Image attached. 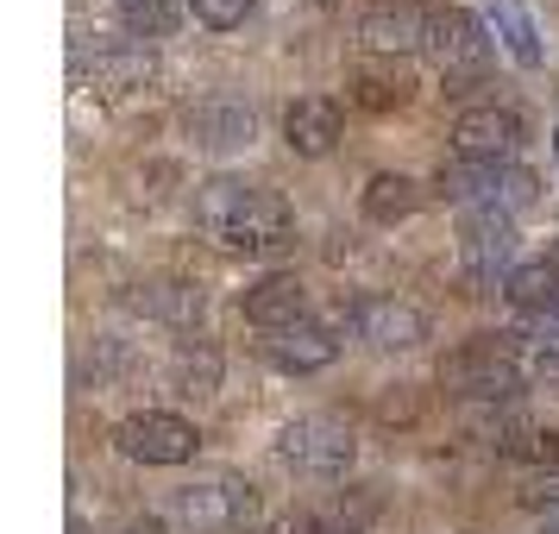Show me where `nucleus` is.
<instances>
[{
    "mask_svg": "<svg viewBox=\"0 0 559 534\" xmlns=\"http://www.w3.org/2000/svg\"><path fill=\"white\" fill-rule=\"evenodd\" d=\"M195 227L207 239H221L233 252L252 258H283L296 246V214L277 189H258L239 177H207L195 182Z\"/></svg>",
    "mask_w": 559,
    "mask_h": 534,
    "instance_id": "nucleus-1",
    "label": "nucleus"
},
{
    "mask_svg": "<svg viewBox=\"0 0 559 534\" xmlns=\"http://www.w3.org/2000/svg\"><path fill=\"white\" fill-rule=\"evenodd\" d=\"M440 383H447L465 408H509L522 396L515 346H509L503 333H478V340H465L459 353L440 358Z\"/></svg>",
    "mask_w": 559,
    "mask_h": 534,
    "instance_id": "nucleus-2",
    "label": "nucleus"
},
{
    "mask_svg": "<svg viewBox=\"0 0 559 534\" xmlns=\"http://www.w3.org/2000/svg\"><path fill=\"white\" fill-rule=\"evenodd\" d=\"M447 202L472 207V214H522V207H534V189L540 182L522 170V164H465V157H453L447 170H440V182H433Z\"/></svg>",
    "mask_w": 559,
    "mask_h": 534,
    "instance_id": "nucleus-3",
    "label": "nucleus"
},
{
    "mask_svg": "<svg viewBox=\"0 0 559 534\" xmlns=\"http://www.w3.org/2000/svg\"><path fill=\"white\" fill-rule=\"evenodd\" d=\"M277 459L289 472H308V478H346L358 459V440L340 415H296L277 434Z\"/></svg>",
    "mask_w": 559,
    "mask_h": 534,
    "instance_id": "nucleus-4",
    "label": "nucleus"
},
{
    "mask_svg": "<svg viewBox=\"0 0 559 534\" xmlns=\"http://www.w3.org/2000/svg\"><path fill=\"white\" fill-rule=\"evenodd\" d=\"M114 447L127 459H139V465H189L202 434H195V422H182L170 408H139V415H127L114 428Z\"/></svg>",
    "mask_w": 559,
    "mask_h": 534,
    "instance_id": "nucleus-5",
    "label": "nucleus"
},
{
    "mask_svg": "<svg viewBox=\"0 0 559 534\" xmlns=\"http://www.w3.org/2000/svg\"><path fill=\"white\" fill-rule=\"evenodd\" d=\"M346 321L365 346H378V353H415L421 340H428V315L415 302H396V296H353L346 302Z\"/></svg>",
    "mask_w": 559,
    "mask_h": 534,
    "instance_id": "nucleus-6",
    "label": "nucleus"
},
{
    "mask_svg": "<svg viewBox=\"0 0 559 534\" xmlns=\"http://www.w3.org/2000/svg\"><path fill=\"white\" fill-rule=\"evenodd\" d=\"M258 515V490L239 478H207V484H182L177 490V522L202 534H221V529H246Z\"/></svg>",
    "mask_w": 559,
    "mask_h": 534,
    "instance_id": "nucleus-7",
    "label": "nucleus"
},
{
    "mask_svg": "<svg viewBox=\"0 0 559 534\" xmlns=\"http://www.w3.org/2000/svg\"><path fill=\"white\" fill-rule=\"evenodd\" d=\"M453 152L465 164H509V157L522 152V114L515 107H497V102L465 107L453 120Z\"/></svg>",
    "mask_w": 559,
    "mask_h": 534,
    "instance_id": "nucleus-8",
    "label": "nucleus"
},
{
    "mask_svg": "<svg viewBox=\"0 0 559 534\" xmlns=\"http://www.w3.org/2000/svg\"><path fill=\"white\" fill-rule=\"evenodd\" d=\"M428 26L433 13L421 0H371L365 20H358V38L371 57H408V51H428Z\"/></svg>",
    "mask_w": 559,
    "mask_h": 534,
    "instance_id": "nucleus-9",
    "label": "nucleus"
},
{
    "mask_svg": "<svg viewBox=\"0 0 559 534\" xmlns=\"http://www.w3.org/2000/svg\"><path fill=\"white\" fill-rule=\"evenodd\" d=\"M428 51H433V63H440V76H484L490 38H484V26L465 7H440L433 26H428Z\"/></svg>",
    "mask_w": 559,
    "mask_h": 534,
    "instance_id": "nucleus-10",
    "label": "nucleus"
},
{
    "mask_svg": "<svg viewBox=\"0 0 559 534\" xmlns=\"http://www.w3.org/2000/svg\"><path fill=\"white\" fill-rule=\"evenodd\" d=\"M509 258H515V233H509L503 214H472L465 233H459V264H465V283H478V289H490L497 277L509 283Z\"/></svg>",
    "mask_w": 559,
    "mask_h": 534,
    "instance_id": "nucleus-11",
    "label": "nucleus"
},
{
    "mask_svg": "<svg viewBox=\"0 0 559 534\" xmlns=\"http://www.w3.org/2000/svg\"><path fill=\"white\" fill-rule=\"evenodd\" d=\"M353 102L365 107V114H396V107L415 102V70H408V57H358L353 63Z\"/></svg>",
    "mask_w": 559,
    "mask_h": 534,
    "instance_id": "nucleus-12",
    "label": "nucleus"
},
{
    "mask_svg": "<svg viewBox=\"0 0 559 534\" xmlns=\"http://www.w3.org/2000/svg\"><path fill=\"white\" fill-rule=\"evenodd\" d=\"M239 315H246L252 328H264V333H283V328H296V321H308V289H302V277L271 271V277L246 283Z\"/></svg>",
    "mask_w": 559,
    "mask_h": 534,
    "instance_id": "nucleus-13",
    "label": "nucleus"
},
{
    "mask_svg": "<svg viewBox=\"0 0 559 534\" xmlns=\"http://www.w3.org/2000/svg\"><path fill=\"white\" fill-rule=\"evenodd\" d=\"M189 139H195L202 152H246L258 139V114L246 102H233V95H207V102L189 114Z\"/></svg>",
    "mask_w": 559,
    "mask_h": 534,
    "instance_id": "nucleus-14",
    "label": "nucleus"
},
{
    "mask_svg": "<svg viewBox=\"0 0 559 534\" xmlns=\"http://www.w3.org/2000/svg\"><path fill=\"white\" fill-rule=\"evenodd\" d=\"M340 132H346V114L328 95H302V102H289V114H283V145L296 157H328L340 145Z\"/></svg>",
    "mask_w": 559,
    "mask_h": 534,
    "instance_id": "nucleus-15",
    "label": "nucleus"
},
{
    "mask_svg": "<svg viewBox=\"0 0 559 534\" xmlns=\"http://www.w3.org/2000/svg\"><path fill=\"white\" fill-rule=\"evenodd\" d=\"M264 353H271V365H277V371L308 378V371H328L333 358H340V340H333L321 321H296V328L271 333V340H264Z\"/></svg>",
    "mask_w": 559,
    "mask_h": 534,
    "instance_id": "nucleus-16",
    "label": "nucleus"
},
{
    "mask_svg": "<svg viewBox=\"0 0 559 534\" xmlns=\"http://www.w3.org/2000/svg\"><path fill=\"white\" fill-rule=\"evenodd\" d=\"M82 76L95 82V95H132L152 82V57L145 45H95V57H82Z\"/></svg>",
    "mask_w": 559,
    "mask_h": 534,
    "instance_id": "nucleus-17",
    "label": "nucleus"
},
{
    "mask_svg": "<svg viewBox=\"0 0 559 534\" xmlns=\"http://www.w3.org/2000/svg\"><path fill=\"white\" fill-rule=\"evenodd\" d=\"M383 515V497L371 484H346V490H333L321 503L308 509V529L314 534H371V522Z\"/></svg>",
    "mask_w": 559,
    "mask_h": 534,
    "instance_id": "nucleus-18",
    "label": "nucleus"
},
{
    "mask_svg": "<svg viewBox=\"0 0 559 534\" xmlns=\"http://www.w3.org/2000/svg\"><path fill=\"white\" fill-rule=\"evenodd\" d=\"M132 308L152 315V321H177V328H195L202 321V289L182 277H152L132 289Z\"/></svg>",
    "mask_w": 559,
    "mask_h": 534,
    "instance_id": "nucleus-19",
    "label": "nucleus"
},
{
    "mask_svg": "<svg viewBox=\"0 0 559 534\" xmlns=\"http://www.w3.org/2000/svg\"><path fill=\"white\" fill-rule=\"evenodd\" d=\"M358 207H365V221H378V227H396V221H408V214L421 207V182L403 177V170H383V177L365 182Z\"/></svg>",
    "mask_w": 559,
    "mask_h": 534,
    "instance_id": "nucleus-20",
    "label": "nucleus"
},
{
    "mask_svg": "<svg viewBox=\"0 0 559 534\" xmlns=\"http://www.w3.org/2000/svg\"><path fill=\"white\" fill-rule=\"evenodd\" d=\"M503 296L515 308H522V315H547V308L559 302V258H534V264H515V271H509V283H503Z\"/></svg>",
    "mask_w": 559,
    "mask_h": 534,
    "instance_id": "nucleus-21",
    "label": "nucleus"
},
{
    "mask_svg": "<svg viewBox=\"0 0 559 534\" xmlns=\"http://www.w3.org/2000/svg\"><path fill=\"white\" fill-rule=\"evenodd\" d=\"M170 383H177L182 396H214L221 390V353L207 340H182L177 353H170Z\"/></svg>",
    "mask_w": 559,
    "mask_h": 534,
    "instance_id": "nucleus-22",
    "label": "nucleus"
},
{
    "mask_svg": "<svg viewBox=\"0 0 559 534\" xmlns=\"http://www.w3.org/2000/svg\"><path fill=\"white\" fill-rule=\"evenodd\" d=\"M120 26L127 38H170L177 32V0H120Z\"/></svg>",
    "mask_w": 559,
    "mask_h": 534,
    "instance_id": "nucleus-23",
    "label": "nucleus"
},
{
    "mask_svg": "<svg viewBox=\"0 0 559 534\" xmlns=\"http://www.w3.org/2000/svg\"><path fill=\"white\" fill-rule=\"evenodd\" d=\"M497 20H503V38H509V51H515V63H540V45H534V26H528V13L515 7V0H497Z\"/></svg>",
    "mask_w": 559,
    "mask_h": 534,
    "instance_id": "nucleus-24",
    "label": "nucleus"
},
{
    "mask_svg": "<svg viewBox=\"0 0 559 534\" xmlns=\"http://www.w3.org/2000/svg\"><path fill=\"white\" fill-rule=\"evenodd\" d=\"M252 7L258 0H189V13L202 20L207 32H233V26H246L252 20Z\"/></svg>",
    "mask_w": 559,
    "mask_h": 534,
    "instance_id": "nucleus-25",
    "label": "nucleus"
},
{
    "mask_svg": "<svg viewBox=\"0 0 559 534\" xmlns=\"http://www.w3.org/2000/svg\"><path fill=\"white\" fill-rule=\"evenodd\" d=\"M515 459H528V465H559V434H528Z\"/></svg>",
    "mask_w": 559,
    "mask_h": 534,
    "instance_id": "nucleus-26",
    "label": "nucleus"
},
{
    "mask_svg": "<svg viewBox=\"0 0 559 534\" xmlns=\"http://www.w3.org/2000/svg\"><path fill=\"white\" fill-rule=\"evenodd\" d=\"M534 333H540V346H559V302L547 315H534Z\"/></svg>",
    "mask_w": 559,
    "mask_h": 534,
    "instance_id": "nucleus-27",
    "label": "nucleus"
},
{
    "mask_svg": "<svg viewBox=\"0 0 559 534\" xmlns=\"http://www.w3.org/2000/svg\"><path fill=\"white\" fill-rule=\"evenodd\" d=\"M120 534H152V529H120Z\"/></svg>",
    "mask_w": 559,
    "mask_h": 534,
    "instance_id": "nucleus-28",
    "label": "nucleus"
},
{
    "mask_svg": "<svg viewBox=\"0 0 559 534\" xmlns=\"http://www.w3.org/2000/svg\"><path fill=\"white\" fill-rule=\"evenodd\" d=\"M547 534H559V522H547Z\"/></svg>",
    "mask_w": 559,
    "mask_h": 534,
    "instance_id": "nucleus-29",
    "label": "nucleus"
}]
</instances>
